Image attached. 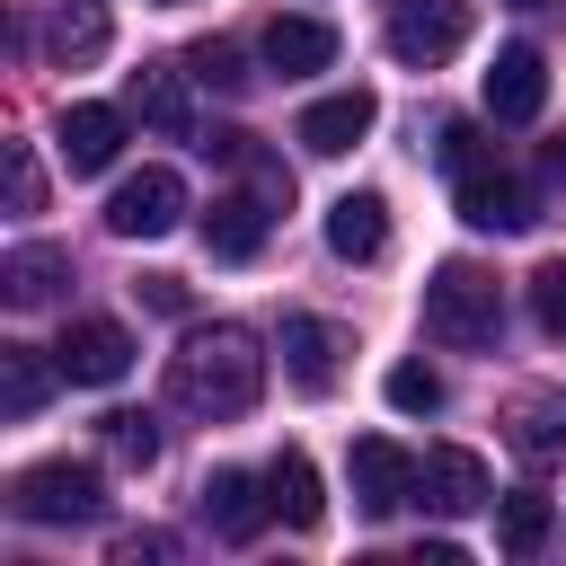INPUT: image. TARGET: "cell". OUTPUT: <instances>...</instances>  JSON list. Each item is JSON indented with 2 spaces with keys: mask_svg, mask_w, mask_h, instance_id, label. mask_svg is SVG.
Listing matches in <instances>:
<instances>
[{
  "mask_svg": "<svg viewBox=\"0 0 566 566\" xmlns=\"http://www.w3.org/2000/svg\"><path fill=\"white\" fill-rule=\"evenodd\" d=\"M256 389H265V354H256L248 327H195V336L168 354V398H177L186 416H203V424L248 416Z\"/></svg>",
  "mask_w": 566,
  "mask_h": 566,
  "instance_id": "obj_1",
  "label": "cell"
},
{
  "mask_svg": "<svg viewBox=\"0 0 566 566\" xmlns=\"http://www.w3.org/2000/svg\"><path fill=\"white\" fill-rule=\"evenodd\" d=\"M495 327H504V292H495V274L469 265V256L433 265V283H424V336L451 345V354H478V345H495Z\"/></svg>",
  "mask_w": 566,
  "mask_h": 566,
  "instance_id": "obj_2",
  "label": "cell"
},
{
  "mask_svg": "<svg viewBox=\"0 0 566 566\" xmlns=\"http://www.w3.org/2000/svg\"><path fill=\"white\" fill-rule=\"evenodd\" d=\"M9 513H18V522H35V531L97 522V513H106V478H97L88 460H35V469H18Z\"/></svg>",
  "mask_w": 566,
  "mask_h": 566,
  "instance_id": "obj_3",
  "label": "cell"
},
{
  "mask_svg": "<svg viewBox=\"0 0 566 566\" xmlns=\"http://www.w3.org/2000/svg\"><path fill=\"white\" fill-rule=\"evenodd\" d=\"M177 221H186V177L177 168H133L106 195V230L115 239H168Z\"/></svg>",
  "mask_w": 566,
  "mask_h": 566,
  "instance_id": "obj_4",
  "label": "cell"
},
{
  "mask_svg": "<svg viewBox=\"0 0 566 566\" xmlns=\"http://www.w3.org/2000/svg\"><path fill=\"white\" fill-rule=\"evenodd\" d=\"M469 44V0H398L389 9V53L407 71H433Z\"/></svg>",
  "mask_w": 566,
  "mask_h": 566,
  "instance_id": "obj_5",
  "label": "cell"
},
{
  "mask_svg": "<svg viewBox=\"0 0 566 566\" xmlns=\"http://www.w3.org/2000/svg\"><path fill=\"white\" fill-rule=\"evenodd\" d=\"M345 478H354V504H363L371 522H389L398 504H416V460H407L389 433H363V442L345 451Z\"/></svg>",
  "mask_w": 566,
  "mask_h": 566,
  "instance_id": "obj_6",
  "label": "cell"
},
{
  "mask_svg": "<svg viewBox=\"0 0 566 566\" xmlns=\"http://www.w3.org/2000/svg\"><path fill=\"white\" fill-rule=\"evenodd\" d=\"M53 363H62V380H80V389H115V380L133 371V336H124L115 318H71L62 345H53Z\"/></svg>",
  "mask_w": 566,
  "mask_h": 566,
  "instance_id": "obj_7",
  "label": "cell"
},
{
  "mask_svg": "<svg viewBox=\"0 0 566 566\" xmlns=\"http://www.w3.org/2000/svg\"><path fill=\"white\" fill-rule=\"evenodd\" d=\"M416 495H424L433 513H478V504H495L486 460H478V451H460V442H433V451L416 460Z\"/></svg>",
  "mask_w": 566,
  "mask_h": 566,
  "instance_id": "obj_8",
  "label": "cell"
},
{
  "mask_svg": "<svg viewBox=\"0 0 566 566\" xmlns=\"http://www.w3.org/2000/svg\"><path fill=\"white\" fill-rule=\"evenodd\" d=\"M548 106V62L531 53V44H504L495 62H486V115L495 124H531Z\"/></svg>",
  "mask_w": 566,
  "mask_h": 566,
  "instance_id": "obj_9",
  "label": "cell"
},
{
  "mask_svg": "<svg viewBox=\"0 0 566 566\" xmlns=\"http://www.w3.org/2000/svg\"><path fill=\"white\" fill-rule=\"evenodd\" d=\"M371 124H380V97H371V88H336V97L301 106V150H318V159H345V150H354Z\"/></svg>",
  "mask_w": 566,
  "mask_h": 566,
  "instance_id": "obj_10",
  "label": "cell"
},
{
  "mask_svg": "<svg viewBox=\"0 0 566 566\" xmlns=\"http://www.w3.org/2000/svg\"><path fill=\"white\" fill-rule=\"evenodd\" d=\"M460 221H469V230L513 239V230H531L539 212H531V195H522V186H513V177L486 159V168H469V177H460Z\"/></svg>",
  "mask_w": 566,
  "mask_h": 566,
  "instance_id": "obj_11",
  "label": "cell"
},
{
  "mask_svg": "<svg viewBox=\"0 0 566 566\" xmlns=\"http://www.w3.org/2000/svg\"><path fill=\"white\" fill-rule=\"evenodd\" d=\"M53 142H62L71 177H97V168H115V150H124V106H62Z\"/></svg>",
  "mask_w": 566,
  "mask_h": 566,
  "instance_id": "obj_12",
  "label": "cell"
},
{
  "mask_svg": "<svg viewBox=\"0 0 566 566\" xmlns=\"http://www.w3.org/2000/svg\"><path fill=\"white\" fill-rule=\"evenodd\" d=\"M327 248H336L345 265H371V256L389 248V203H380L371 186L336 195V203H327Z\"/></svg>",
  "mask_w": 566,
  "mask_h": 566,
  "instance_id": "obj_13",
  "label": "cell"
},
{
  "mask_svg": "<svg viewBox=\"0 0 566 566\" xmlns=\"http://www.w3.org/2000/svg\"><path fill=\"white\" fill-rule=\"evenodd\" d=\"M327 62H336V27H327V18H274V27H265V71L310 80V71H327Z\"/></svg>",
  "mask_w": 566,
  "mask_h": 566,
  "instance_id": "obj_14",
  "label": "cell"
},
{
  "mask_svg": "<svg viewBox=\"0 0 566 566\" xmlns=\"http://www.w3.org/2000/svg\"><path fill=\"white\" fill-rule=\"evenodd\" d=\"M124 106H133L159 142H186V133H195V106H186V80H177V71H133V80H124Z\"/></svg>",
  "mask_w": 566,
  "mask_h": 566,
  "instance_id": "obj_15",
  "label": "cell"
},
{
  "mask_svg": "<svg viewBox=\"0 0 566 566\" xmlns=\"http://www.w3.org/2000/svg\"><path fill=\"white\" fill-rule=\"evenodd\" d=\"M265 504H274L292 531H318V522H327V495H318L310 451H274V469H265Z\"/></svg>",
  "mask_w": 566,
  "mask_h": 566,
  "instance_id": "obj_16",
  "label": "cell"
},
{
  "mask_svg": "<svg viewBox=\"0 0 566 566\" xmlns=\"http://www.w3.org/2000/svg\"><path fill=\"white\" fill-rule=\"evenodd\" d=\"M513 451H522L531 469H557V460H566V398H557V389L513 398Z\"/></svg>",
  "mask_w": 566,
  "mask_h": 566,
  "instance_id": "obj_17",
  "label": "cell"
},
{
  "mask_svg": "<svg viewBox=\"0 0 566 566\" xmlns=\"http://www.w3.org/2000/svg\"><path fill=\"white\" fill-rule=\"evenodd\" d=\"M265 221H274V212H265L256 195H212V212H203V248L239 265V256L265 248Z\"/></svg>",
  "mask_w": 566,
  "mask_h": 566,
  "instance_id": "obj_18",
  "label": "cell"
},
{
  "mask_svg": "<svg viewBox=\"0 0 566 566\" xmlns=\"http://www.w3.org/2000/svg\"><path fill=\"white\" fill-rule=\"evenodd\" d=\"M62 283H71V256H62V248H9V256H0V292H9V310H44Z\"/></svg>",
  "mask_w": 566,
  "mask_h": 566,
  "instance_id": "obj_19",
  "label": "cell"
},
{
  "mask_svg": "<svg viewBox=\"0 0 566 566\" xmlns=\"http://www.w3.org/2000/svg\"><path fill=\"white\" fill-rule=\"evenodd\" d=\"M283 371H292V389L327 398V389H336V327H327V318H292V327H283Z\"/></svg>",
  "mask_w": 566,
  "mask_h": 566,
  "instance_id": "obj_20",
  "label": "cell"
},
{
  "mask_svg": "<svg viewBox=\"0 0 566 566\" xmlns=\"http://www.w3.org/2000/svg\"><path fill=\"white\" fill-rule=\"evenodd\" d=\"M265 513H274V504L256 495V478H248V469H212V478H203V522H212L221 539H248Z\"/></svg>",
  "mask_w": 566,
  "mask_h": 566,
  "instance_id": "obj_21",
  "label": "cell"
},
{
  "mask_svg": "<svg viewBox=\"0 0 566 566\" xmlns=\"http://www.w3.org/2000/svg\"><path fill=\"white\" fill-rule=\"evenodd\" d=\"M53 380H62V363H44L35 345H0V416H35L44 398H53Z\"/></svg>",
  "mask_w": 566,
  "mask_h": 566,
  "instance_id": "obj_22",
  "label": "cell"
},
{
  "mask_svg": "<svg viewBox=\"0 0 566 566\" xmlns=\"http://www.w3.org/2000/svg\"><path fill=\"white\" fill-rule=\"evenodd\" d=\"M106 35H115V27H106V9H97V0H62V9H53V27H44V44H53V62H62V71L97 62V53H106Z\"/></svg>",
  "mask_w": 566,
  "mask_h": 566,
  "instance_id": "obj_23",
  "label": "cell"
},
{
  "mask_svg": "<svg viewBox=\"0 0 566 566\" xmlns=\"http://www.w3.org/2000/svg\"><path fill=\"white\" fill-rule=\"evenodd\" d=\"M548 522H557L548 495H531V486H522V495H495V548H504V557H539V548H548Z\"/></svg>",
  "mask_w": 566,
  "mask_h": 566,
  "instance_id": "obj_24",
  "label": "cell"
},
{
  "mask_svg": "<svg viewBox=\"0 0 566 566\" xmlns=\"http://www.w3.org/2000/svg\"><path fill=\"white\" fill-rule=\"evenodd\" d=\"M97 424H106V451H115L124 469H150V460H159V416L115 407V416H97Z\"/></svg>",
  "mask_w": 566,
  "mask_h": 566,
  "instance_id": "obj_25",
  "label": "cell"
},
{
  "mask_svg": "<svg viewBox=\"0 0 566 566\" xmlns=\"http://www.w3.org/2000/svg\"><path fill=\"white\" fill-rule=\"evenodd\" d=\"M389 407L398 416H433L442 407V371L433 363H389Z\"/></svg>",
  "mask_w": 566,
  "mask_h": 566,
  "instance_id": "obj_26",
  "label": "cell"
},
{
  "mask_svg": "<svg viewBox=\"0 0 566 566\" xmlns=\"http://www.w3.org/2000/svg\"><path fill=\"white\" fill-rule=\"evenodd\" d=\"M433 159H442L451 177H469V168H486V133H478L469 115H451V124L433 133Z\"/></svg>",
  "mask_w": 566,
  "mask_h": 566,
  "instance_id": "obj_27",
  "label": "cell"
},
{
  "mask_svg": "<svg viewBox=\"0 0 566 566\" xmlns=\"http://www.w3.org/2000/svg\"><path fill=\"white\" fill-rule=\"evenodd\" d=\"M239 168H248V195H256L265 212H283V203H292V168H283V159H265L256 142H239Z\"/></svg>",
  "mask_w": 566,
  "mask_h": 566,
  "instance_id": "obj_28",
  "label": "cell"
},
{
  "mask_svg": "<svg viewBox=\"0 0 566 566\" xmlns=\"http://www.w3.org/2000/svg\"><path fill=\"white\" fill-rule=\"evenodd\" d=\"M531 318H539L548 336H566V256L531 265Z\"/></svg>",
  "mask_w": 566,
  "mask_h": 566,
  "instance_id": "obj_29",
  "label": "cell"
},
{
  "mask_svg": "<svg viewBox=\"0 0 566 566\" xmlns=\"http://www.w3.org/2000/svg\"><path fill=\"white\" fill-rule=\"evenodd\" d=\"M186 71H195L203 88H248V80H256V71L239 62V44H195V53H186Z\"/></svg>",
  "mask_w": 566,
  "mask_h": 566,
  "instance_id": "obj_30",
  "label": "cell"
},
{
  "mask_svg": "<svg viewBox=\"0 0 566 566\" xmlns=\"http://www.w3.org/2000/svg\"><path fill=\"white\" fill-rule=\"evenodd\" d=\"M9 212H44V177L27 150H9Z\"/></svg>",
  "mask_w": 566,
  "mask_h": 566,
  "instance_id": "obj_31",
  "label": "cell"
},
{
  "mask_svg": "<svg viewBox=\"0 0 566 566\" xmlns=\"http://www.w3.org/2000/svg\"><path fill=\"white\" fill-rule=\"evenodd\" d=\"M133 292H142V301H150L159 318H177V310H186V283H177V274H142Z\"/></svg>",
  "mask_w": 566,
  "mask_h": 566,
  "instance_id": "obj_32",
  "label": "cell"
},
{
  "mask_svg": "<svg viewBox=\"0 0 566 566\" xmlns=\"http://www.w3.org/2000/svg\"><path fill=\"white\" fill-rule=\"evenodd\" d=\"M513 9H539V0H513Z\"/></svg>",
  "mask_w": 566,
  "mask_h": 566,
  "instance_id": "obj_33",
  "label": "cell"
}]
</instances>
